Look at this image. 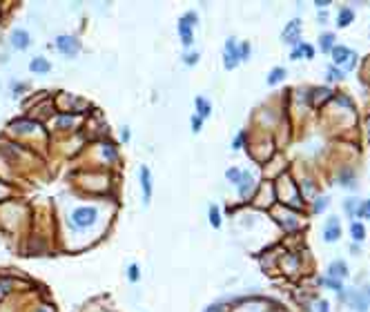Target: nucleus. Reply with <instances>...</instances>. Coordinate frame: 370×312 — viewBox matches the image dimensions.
Here are the masks:
<instances>
[{
  "label": "nucleus",
  "mask_w": 370,
  "mask_h": 312,
  "mask_svg": "<svg viewBox=\"0 0 370 312\" xmlns=\"http://www.w3.org/2000/svg\"><path fill=\"white\" fill-rule=\"evenodd\" d=\"M319 22H321V25L328 22V11H325V9H323V11H319Z\"/></svg>",
  "instance_id": "38"
},
{
  "label": "nucleus",
  "mask_w": 370,
  "mask_h": 312,
  "mask_svg": "<svg viewBox=\"0 0 370 312\" xmlns=\"http://www.w3.org/2000/svg\"><path fill=\"white\" fill-rule=\"evenodd\" d=\"M355 216H359V218H368V221H370V199L361 201L359 208H357V212H355Z\"/></svg>",
  "instance_id": "25"
},
{
  "label": "nucleus",
  "mask_w": 370,
  "mask_h": 312,
  "mask_svg": "<svg viewBox=\"0 0 370 312\" xmlns=\"http://www.w3.org/2000/svg\"><path fill=\"white\" fill-rule=\"evenodd\" d=\"M319 285H323V288H328V290H332V292H337V297H339V301H341V297H343V281H337V279H330V276H319V281H317Z\"/></svg>",
  "instance_id": "13"
},
{
  "label": "nucleus",
  "mask_w": 370,
  "mask_h": 312,
  "mask_svg": "<svg viewBox=\"0 0 370 312\" xmlns=\"http://www.w3.org/2000/svg\"><path fill=\"white\" fill-rule=\"evenodd\" d=\"M315 312H330V303L325 301V299L317 301V303H315Z\"/></svg>",
  "instance_id": "33"
},
{
  "label": "nucleus",
  "mask_w": 370,
  "mask_h": 312,
  "mask_svg": "<svg viewBox=\"0 0 370 312\" xmlns=\"http://www.w3.org/2000/svg\"><path fill=\"white\" fill-rule=\"evenodd\" d=\"M245 138H248V134L241 129V132L234 136V141H232V150H241V147L245 145Z\"/></svg>",
  "instance_id": "28"
},
{
  "label": "nucleus",
  "mask_w": 370,
  "mask_h": 312,
  "mask_svg": "<svg viewBox=\"0 0 370 312\" xmlns=\"http://www.w3.org/2000/svg\"><path fill=\"white\" fill-rule=\"evenodd\" d=\"M290 58H292V60H301V58H306V60H312V58H315V47L301 40L299 45H294V49H292V53H290Z\"/></svg>",
  "instance_id": "12"
},
{
  "label": "nucleus",
  "mask_w": 370,
  "mask_h": 312,
  "mask_svg": "<svg viewBox=\"0 0 370 312\" xmlns=\"http://www.w3.org/2000/svg\"><path fill=\"white\" fill-rule=\"evenodd\" d=\"M199 25V13L187 11L178 18V36H181L183 47H190L194 43V27Z\"/></svg>",
  "instance_id": "1"
},
{
  "label": "nucleus",
  "mask_w": 370,
  "mask_h": 312,
  "mask_svg": "<svg viewBox=\"0 0 370 312\" xmlns=\"http://www.w3.org/2000/svg\"><path fill=\"white\" fill-rule=\"evenodd\" d=\"M199 52H187L185 53V56H183V62H185V65L187 67H194L196 65V62H199Z\"/></svg>",
  "instance_id": "30"
},
{
  "label": "nucleus",
  "mask_w": 370,
  "mask_h": 312,
  "mask_svg": "<svg viewBox=\"0 0 370 312\" xmlns=\"http://www.w3.org/2000/svg\"><path fill=\"white\" fill-rule=\"evenodd\" d=\"M201 127H203V118H199V116H192V132L194 134H199L201 132Z\"/></svg>",
  "instance_id": "32"
},
{
  "label": "nucleus",
  "mask_w": 370,
  "mask_h": 312,
  "mask_svg": "<svg viewBox=\"0 0 370 312\" xmlns=\"http://www.w3.org/2000/svg\"><path fill=\"white\" fill-rule=\"evenodd\" d=\"M250 53H252V47H250V43H241V45H239V58H241V60H248Z\"/></svg>",
  "instance_id": "31"
},
{
  "label": "nucleus",
  "mask_w": 370,
  "mask_h": 312,
  "mask_svg": "<svg viewBox=\"0 0 370 312\" xmlns=\"http://www.w3.org/2000/svg\"><path fill=\"white\" fill-rule=\"evenodd\" d=\"M281 40L288 45H299L301 43V20L299 18H294V20L288 22V27L283 29V34H281Z\"/></svg>",
  "instance_id": "8"
},
{
  "label": "nucleus",
  "mask_w": 370,
  "mask_h": 312,
  "mask_svg": "<svg viewBox=\"0 0 370 312\" xmlns=\"http://www.w3.org/2000/svg\"><path fill=\"white\" fill-rule=\"evenodd\" d=\"M53 45H56V49L60 53H65V56H76V53L80 52V43L74 38V36H67V34H62V36H58L56 40H53Z\"/></svg>",
  "instance_id": "6"
},
{
  "label": "nucleus",
  "mask_w": 370,
  "mask_h": 312,
  "mask_svg": "<svg viewBox=\"0 0 370 312\" xmlns=\"http://www.w3.org/2000/svg\"><path fill=\"white\" fill-rule=\"evenodd\" d=\"M339 185L346 187V190H357V187H359V183H357V174L352 172V169H343V172L339 174Z\"/></svg>",
  "instance_id": "15"
},
{
  "label": "nucleus",
  "mask_w": 370,
  "mask_h": 312,
  "mask_svg": "<svg viewBox=\"0 0 370 312\" xmlns=\"http://www.w3.org/2000/svg\"><path fill=\"white\" fill-rule=\"evenodd\" d=\"M361 292H364L366 301H368V308H370V285H364V290H361Z\"/></svg>",
  "instance_id": "39"
},
{
  "label": "nucleus",
  "mask_w": 370,
  "mask_h": 312,
  "mask_svg": "<svg viewBox=\"0 0 370 312\" xmlns=\"http://www.w3.org/2000/svg\"><path fill=\"white\" fill-rule=\"evenodd\" d=\"M127 279L132 281V283H136V281L141 279V272H138V265H136V263H129V267H127Z\"/></svg>",
  "instance_id": "29"
},
{
  "label": "nucleus",
  "mask_w": 370,
  "mask_h": 312,
  "mask_svg": "<svg viewBox=\"0 0 370 312\" xmlns=\"http://www.w3.org/2000/svg\"><path fill=\"white\" fill-rule=\"evenodd\" d=\"M343 303H348V306L352 308L355 312H368V301H366L364 292H361L359 288H346L343 290V297H341Z\"/></svg>",
  "instance_id": "4"
},
{
  "label": "nucleus",
  "mask_w": 370,
  "mask_h": 312,
  "mask_svg": "<svg viewBox=\"0 0 370 312\" xmlns=\"http://www.w3.org/2000/svg\"><path fill=\"white\" fill-rule=\"evenodd\" d=\"M359 203H361V201L355 199V196H352V199H346V201H343V212H346L348 216H355V212H357V208H359Z\"/></svg>",
  "instance_id": "23"
},
{
  "label": "nucleus",
  "mask_w": 370,
  "mask_h": 312,
  "mask_svg": "<svg viewBox=\"0 0 370 312\" xmlns=\"http://www.w3.org/2000/svg\"><path fill=\"white\" fill-rule=\"evenodd\" d=\"M352 20H355V9H352V7H341V9H339V13H337V27H339V29L352 25Z\"/></svg>",
  "instance_id": "16"
},
{
  "label": "nucleus",
  "mask_w": 370,
  "mask_h": 312,
  "mask_svg": "<svg viewBox=\"0 0 370 312\" xmlns=\"http://www.w3.org/2000/svg\"><path fill=\"white\" fill-rule=\"evenodd\" d=\"M341 239V218L328 216L323 223V241L325 243H337Z\"/></svg>",
  "instance_id": "5"
},
{
  "label": "nucleus",
  "mask_w": 370,
  "mask_h": 312,
  "mask_svg": "<svg viewBox=\"0 0 370 312\" xmlns=\"http://www.w3.org/2000/svg\"><path fill=\"white\" fill-rule=\"evenodd\" d=\"M221 223H223L221 212H218V208L212 203V205H210V225L216 227V230H218V227H221Z\"/></svg>",
  "instance_id": "22"
},
{
  "label": "nucleus",
  "mask_w": 370,
  "mask_h": 312,
  "mask_svg": "<svg viewBox=\"0 0 370 312\" xmlns=\"http://www.w3.org/2000/svg\"><path fill=\"white\" fill-rule=\"evenodd\" d=\"M319 47L323 53H330L334 49V34L332 31H323V34L319 36Z\"/></svg>",
  "instance_id": "19"
},
{
  "label": "nucleus",
  "mask_w": 370,
  "mask_h": 312,
  "mask_svg": "<svg viewBox=\"0 0 370 312\" xmlns=\"http://www.w3.org/2000/svg\"><path fill=\"white\" fill-rule=\"evenodd\" d=\"M343 78H346V74H343L341 67H334V65L328 67V80H330V83H334V80H343Z\"/></svg>",
  "instance_id": "26"
},
{
  "label": "nucleus",
  "mask_w": 370,
  "mask_h": 312,
  "mask_svg": "<svg viewBox=\"0 0 370 312\" xmlns=\"http://www.w3.org/2000/svg\"><path fill=\"white\" fill-rule=\"evenodd\" d=\"M69 120H71L69 116H62V118H58V120H56V125H67V123H69Z\"/></svg>",
  "instance_id": "40"
},
{
  "label": "nucleus",
  "mask_w": 370,
  "mask_h": 312,
  "mask_svg": "<svg viewBox=\"0 0 370 312\" xmlns=\"http://www.w3.org/2000/svg\"><path fill=\"white\" fill-rule=\"evenodd\" d=\"M29 31L27 29H13L11 31V47L18 49V52H25L29 47Z\"/></svg>",
  "instance_id": "11"
},
{
  "label": "nucleus",
  "mask_w": 370,
  "mask_h": 312,
  "mask_svg": "<svg viewBox=\"0 0 370 312\" xmlns=\"http://www.w3.org/2000/svg\"><path fill=\"white\" fill-rule=\"evenodd\" d=\"M138 176H141V187H143V203H150L152 201V172L147 165H141L138 169Z\"/></svg>",
  "instance_id": "10"
},
{
  "label": "nucleus",
  "mask_w": 370,
  "mask_h": 312,
  "mask_svg": "<svg viewBox=\"0 0 370 312\" xmlns=\"http://www.w3.org/2000/svg\"><path fill=\"white\" fill-rule=\"evenodd\" d=\"M98 218V209L92 208V205H83V208H76L69 216V223L76 227V230H87L96 223Z\"/></svg>",
  "instance_id": "2"
},
{
  "label": "nucleus",
  "mask_w": 370,
  "mask_h": 312,
  "mask_svg": "<svg viewBox=\"0 0 370 312\" xmlns=\"http://www.w3.org/2000/svg\"><path fill=\"white\" fill-rule=\"evenodd\" d=\"M315 7H317V9H325V7H330V0H317Z\"/></svg>",
  "instance_id": "37"
},
{
  "label": "nucleus",
  "mask_w": 370,
  "mask_h": 312,
  "mask_svg": "<svg viewBox=\"0 0 370 312\" xmlns=\"http://www.w3.org/2000/svg\"><path fill=\"white\" fill-rule=\"evenodd\" d=\"M129 138H132V132H129V127H123V132H120V141L127 143Z\"/></svg>",
  "instance_id": "34"
},
{
  "label": "nucleus",
  "mask_w": 370,
  "mask_h": 312,
  "mask_svg": "<svg viewBox=\"0 0 370 312\" xmlns=\"http://www.w3.org/2000/svg\"><path fill=\"white\" fill-rule=\"evenodd\" d=\"M285 76H288V71L283 69V67H274V69H270V74H267V85H279L281 80H285Z\"/></svg>",
  "instance_id": "21"
},
{
  "label": "nucleus",
  "mask_w": 370,
  "mask_h": 312,
  "mask_svg": "<svg viewBox=\"0 0 370 312\" xmlns=\"http://www.w3.org/2000/svg\"><path fill=\"white\" fill-rule=\"evenodd\" d=\"M38 312H49V310H47V308H38Z\"/></svg>",
  "instance_id": "41"
},
{
  "label": "nucleus",
  "mask_w": 370,
  "mask_h": 312,
  "mask_svg": "<svg viewBox=\"0 0 370 312\" xmlns=\"http://www.w3.org/2000/svg\"><path fill=\"white\" fill-rule=\"evenodd\" d=\"M330 205V196H319V199L315 201V205H312V212L315 214H321L325 208Z\"/></svg>",
  "instance_id": "27"
},
{
  "label": "nucleus",
  "mask_w": 370,
  "mask_h": 312,
  "mask_svg": "<svg viewBox=\"0 0 370 312\" xmlns=\"http://www.w3.org/2000/svg\"><path fill=\"white\" fill-rule=\"evenodd\" d=\"M29 71L31 74H49V71H52V62L43 56H36L34 60L29 62Z\"/></svg>",
  "instance_id": "14"
},
{
  "label": "nucleus",
  "mask_w": 370,
  "mask_h": 312,
  "mask_svg": "<svg viewBox=\"0 0 370 312\" xmlns=\"http://www.w3.org/2000/svg\"><path fill=\"white\" fill-rule=\"evenodd\" d=\"M239 62H241L239 43H236L234 38H227L225 40V49H223V65H225V69H234Z\"/></svg>",
  "instance_id": "7"
},
{
  "label": "nucleus",
  "mask_w": 370,
  "mask_h": 312,
  "mask_svg": "<svg viewBox=\"0 0 370 312\" xmlns=\"http://www.w3.org/2000/svg\"><path fill=\"white\" fill-rule=\"evenodd\" d=\"M350 254H352V257H359V254H361V245L359 243H352L350 245Z\"/></svg>",
  "instance_id": "35"
},
{
  "label": "nucleus",
  "mask_w": 370,
  "mask_h": 312,
  "mask_svg": "<svg viewBox=\"0 0 370 312\" xmlns=\"http://www.w3.org/2000/svg\"><path fill=\"white\" fill-rule=\"evenodd\" d=\"M332 65L337 67V65H341V69H355V65H357V53L352 52L350 47H346V45H334V49L332 52Z\"/></svg>",
  "instance_id": "3"
},
{
  "label": "nucleus",
  "mask_w": 370,
  "mask_h": 312,
  "mask_svg": "<svg viewBox=\"0 0 370 312\" xmlns=\"http://www.w3.org/2000/svg\"><path fill=\"white\" fill-rule=\"evenodd\" d=\"M325 276L337 279V281L348 279V276H350V272H348V263L343 261V259H334V261L328 265V274H325Z\"/></svg>",
  "instance_id": "9"
},
{
  "label": "nucleus",
  "mask_w": 370,
  "mask_h": 312,
  "mask_svg": "<svg viewBox=\"0 0 370 312\" xmlns=\"http://www.w3.org/2000/svg\"><path fill=\"white\" fill-rule=\"evenodd\" d=\"M252 185H254V178H252V172H248V169H243V174H241V181H239V194L241 196H248L250 192H252Z\"/></svg>",
  "instance_id": "18"
},
{
  "label": "nucleus",
  "mask_w": 370,
  "mask_h": 312,
  "mask_svg": "<svg viewBox=\"0 0 370 312\" xmlns=\"http://www.w3.org/2000/svg\"><path fill=\"white\" fill-rule=\"evenodd\" d=\"M241 174H243V169H239V167H227L225 169V178L232 183V185H239Z\"/></svg>",
  "instance_id": "24"
},
{
  "label": "nucleus",
  "mask_w": 370,
  "mask_h": 312,
  "mask_svg": "<svg viewBox=\"0 0 370 312\" xmlns=\"http://www.w3.org/2000/svg\"><path fill=\"white\" fill-rule=\"evenodd\" d=\"M223 308H221V303H212V306H208L205 308V312H221Z\"/></svg>",
  "instance_id": "36"
},
{
  "label": "nucleus",
  "mask_w": 370,
  "mask_h": 312,
  "mask_svg": "<svg viewBox=\"0 0 370 312\" xmlns=\"http://www.w3.org/2000/svg\"><path fill=\"white\" fill-rule=\"evenodd\" d=\"M194 107H196V116H199V118H208V116L212 114V105H210V101L205 96H196Z\"/></svg>",
  "instance_id": "17"
},
{
  "label": "nucleus",
  "mask_w": 370,
  "mask_h": 312,
  "mask_svg": "<svg viewBox=\"0 0 370 312\" xmlns=\"http://www.w3.org/2000/svg\"><path fill=\"white\" fill-rule=\"evenodd\" d=\"M350 234H352V243H361L366 239V225L361 221H352Z\"/></svg>",
  "instance_id": "20"
}]
</instances>
